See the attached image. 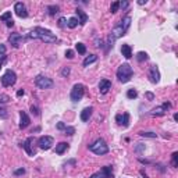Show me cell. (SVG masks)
<instances>
[{"label": "cell", "instance_id": "33", "mask_svg": "<svg viewBox=\"0 0 178 178\" xmlns=\"http://www.w3.org/2000/svg\"><path fill=\"white\" fill-rule=\"evenodd\" d=\"M64 132H66V135H74V134H75V128L74 127H66Z\"/></svg>", "mask_w": 178, "mask_h": 178}, {"label": "cell", "instance_id": "26", "mask_svg": "<svg viewBox=\"0 0 178 178\" xmlns=\"http://www.w3.org/2000/svg\"><path fill=\"white\" fill-rule=\"evenodd\" d=\"M75 49H77V52L79 53V54H85L86 53V46L83 43H81V42L75 44Z\"/></svg>", "mask_w": 178, "mask_h": 178}, {"label": "cell", "instance_id": "28", "mask_svg": "<svg viewBox=\"0 0 178 178\" xmlns=\"http://www.w3.org/2000/svg\"><path fill=\"white\" fill-rule=\"evenodd\" d=\"M139 135L145 136V138H156V136H157V134H156V132H145V131H141V132H139Z\"/></svg>", "mask_w": 178, "mask_h": 178}, {"label": "cell", "instance_id": "45", "mask_svg": "<svg viewBox=\"0 0 178 178\" xmlns=\"http://www.w3.org/2000/svg\"><path fill=\"white\" fill-rule=\"evenodd\" d=\"M139 145H141V146H138V147H136V152H141V150H143V149H145V146H143V145H142V143H139Z\"/></svg>", "mask_w": 178, "mask_h": 178}, {"label": "cell", "instance_id": "47", "mask_svg": "<svg viewBox=\"0 0 178 178\" xmlns=\"http://www.w3.org/2000/svg\"><path fill=\"white\" fill-rule=\"evenodd\" d=\"M138 4H146V0H139V2H138Z\"/></svg>", "mask_w": 178, "mask_h": 178}, {"label": "cell", "instance_id": "34", "mask_svg": "<svg viewBox=\"0 0 178 178\" xmlns=\"http://www.w3.org/2000/svg\"><path fill=\"white\" fill-rule=\"evenodd\" d=\"M8 117V113L4 107H0V118H7Z\"/></svg>", "mask_w": 178, "mask_h": 178}, {"label": "cell", "instance_id": "40", "mask_svg": "<svg viewBox=\"0 0 178 178\" xmlns=\"http://www.w3.org/2000/svg\"><path fill=\"white\" fill-rule=\"evenodd\" d=\"M128 6H129V3H128V2H120V7H121L122 10H125Z\"/></svg>", "mask_w": 178, "mask_h": 178}, {"label": "cell", "instance_id": "18", "mask_svg": "<svg viewBox=\"0 0 178 178\" xmlns=\"http://www.w3.org/2000/svg\"><path fill=\"white\" fill-rule=\"evenodd\" d=\"M92 111H93V107H85L81 111V120H82L83 122L89 121V118H91V116H92Z\"/></svg>", "mask_w": 178, "mask_h": 178}, {"label": "cell", "instance_id": "22", "mask_svg": "<svg viewBox=\"0 0 178 178\" xmlns=\"http://www.w3.org/2000/svg\"><path fill=\"white\" fill-rule=\"evenodd\" d=\"M96 60H97V56H96V54H89V56H86L85 60L82 61V66H83V67H88L89 64L95 63Z\"/></svg>", "mask_w": 178, "mask_h": 178}, {"label": "cell", "instance_id": "27", "mask_svg": "<svg viewBox=\"0 0 178 178\" xmlns=\"http://www.w3.org/2000/svg\"><path fill=\"white\" fill-rule=\"evenodd\" d=\"M138 96V92H136V89H128V92H127V97L128 99H135V97Z\"/></svg>", "mask_w": 178, "mask_h": 178}, {"label": "cell", "instance_id": "31", "mask_svg": "<svg viewBox=\"0 0 178 178\" xmlns=\"http://www.w3.org/2000/svg\"><path fill=\"white\" fill-rule=\"evenodd\" d=\"M118 7H120V2H114L113 4H111V7H110V11L111 13H117V11H118Z\"/></svg>", "mask_w": 178, "mask_h": 178}, {"label": "cell", "instance_id": "15", "mask_svg": "<svg viewBox=\"0 0 178 178\" xmlns=\"http://www.w3.org/2000/svg\"><path fill=\"white\" fill-rule=\"evenodd\" d=\"M116 121H117V124H118V125L128 127V125H129V114H128V113L117 114V116H116Z\"/></svg>", "mask_w": 178, "mask_h": 178}, {"label": "cell", "instance_id": "35", "mask_svg": "<svg viewBox=\"0 0 178 178\" xmlns=\"http://www.w3.org/2000/svg\"><path fill=\"white\" fill-rule=\"evenodd\" d=\"M70 71H71V70H70V67H64V68L61 70V75H63V77H68Z\"/></svg>", "mask_w": 178, "mask_h": 178}, {"label": "cell", "instance_id": "17", "mask_svg": "<svg viewBox=\"0 0 178 178\" xmlns=\"http://www.w3.org/2000/svg\"><path fill=\"white\" fill-rule=\"evenodd\" d=\"M110 89H111V81H108V79L104 78V79H102L99 82V92L102 95H106Z\"/></svg>", "mask_w": 178, "mask_h": 178}, {"label": "cell", "instance_id": "30", "mask_svg": "<svg viewBox=\"0 0 178 178\" xmlns=\"http://www.w3.org/2000/svg\"><path fill=\"white\" fill-rule=\"evenodd\" d=\"M171 160H172V167H178V153L174 152L171 155Z\"/></svg>", "mask_w": 178, "mask_h": 178}, {"label": "cell", "instance_id": "49", "mask_svg": "<svg viewBox=\"0 0 178 178\" xmlns=\"http://www.w3.org/2000/svg\"><path fill=\"white\" fill-rule=\"evenodd\" d=\"M174 120H175V121H178V114H177V113L174 114Z\"/></svg>", "mask_w": 178, "mask_h": 178}, {"label": "cell", "instance_id": "12", "mask_svg": "<svg viewBox=\"0 0 178 178\" xmlns=\"http://www.w3.org/2000/svg\"><path fill=\"white\" fill-rule=\"evenodd\" d=\"M24 36L21 35V33H18V32H14V33H11L10 35V38H8V42L11 43V46L13 47H19V44L24 42Z\"/></svg>", "mask_w": 178, "mask_h": 178}, {"label": "cell", "instance_id": "41", "mask_svg": "<svg viewBox=\"0 0 178 178\" xmlns=\"http://www.w3.org/2000/svg\"><path fill=\"white\" fill-rule=\"evenodd\" d=\"M66 127H67V125L64 124V122H58V124H57V129H60V131H64V129H66Z\"/></svg>", "mask_w": 178, "mask_h": 178}, {"label": "cell", "instance_id": "43", "mask_svg": "<svg viewBox=\"0 0 178 178\" xmlns=\"http://www.w3.org/2000/svg\"><path fill=\"white\" fill-rule=\"evenodd\" d=\"M145 95H146V97H147L149 100H153V99H155V95H153L152 92H146Z\"/></svg>", "mask_w": 178, "mask_h": 178}, {"label": "cell", "instance_id": "38", "mask_svg": "<svg viewBox=\"0 0 178 178\" xmlns=\"http://www.w3.org/2000/svg\"><path fill=\"white\" fill-rule=\"evenodd\" d=\"M22 174H25V168H18L14 171V175H22Z\"/></svg>", "mask_w": 178, "mask_h": 178}, {"label": "cell", "instance_id": "32", "mask_svg": "<svg viewBox=\"0 0 178 178\" xmlns=\"http://www.w3.org/2000/svg\"><path fill=\"white\" fill-rule=\"evenodd\" d=\"M10 102V96L6 93H0V103H7Z\"/></svg>", "mask_w": 178, "mask_h": 178}, {"label": "cell", "instance_id": "5", "mask_svg": "<svg viewBox=\"0 0 178 178\" xmlns=\"http://www.w3.org/2000/svg\"><path fill=\"white\" fill-rule=\"evenodd\" d=\"M83 95H85V85H82V83H75L71 89L70 99H71L72 102H78V100H81L83 97Z\"/></svg>", "mask_w": 178, "mask_h": 178}, {"label": "cell", "instance_id": "11", "mask_svg": "<svg viewBox=\"0 0 178 178\" xmlns=\"http://www.w3.org/2000/svg\"><path fill=\"white\" fill-rule=\"evenodd\" d=\"M170 103H163L161 106H157V107L152 108L150 110V116H155V117H160V116H164L167 113V108L170 107Z\"/></svg>", "mask_w": 178, "mask_h": 178}, {"label": "cell", "instance_id": "10", "mask_svg": "<svg viewBox=\"0 0 178 178\" xmlns=\"http://www.w3.org/2000/svg\"><path fill=\"white\" fill-rule=\"evenodd\" d=\"M147 77H149V79L152 83H159V81H160V71H159L157 66L150 67L149 72H147Z\"/></svg>", "mask_w": 178, "mask_h": 178}, {"label": "cell", "instance_id": "23", "mask_svg": "<svg viewBox=\"0 0 178 178\" xmlns=\"http://www.w3.org/2000/svg\"><path fill=\"white\" fill-rule=\"evenodd\" d=\"M78 24H79V22H78V18H77V17H71V18H68V21H67V27L71 28V29H74V28L77 27Z\"/></svg>", "mask_w": 178, "mask_h": 178}, {"label": "cell", "instance_id": "50", "mask_svg": "<svg viewBox=\"0 0 178 178\" xmlns=\"http://www.w3.org/2000/svg\"><path fill=\"white\" fill-rule=\"evenodd\" d=\"M3 61H4V58H3V60H0V68H2V66H3Z\"/></svg>", "mask_w": 178, "mask_h": 178}, {"label": "cell", "instance_id": "21", "mask_svg": "<svg viewBox=\"0 0 178 178\" xmlns=\"http://www.w3.org/2000/svg\"><path fill=\"white\" fill-rule=\"evenodd\" d=\"M75 13H77L78 17H79V19H78L79 25H85L86 21H88V15H86V13H83L81 8H77V10H75Z\"/></svg>", "mask_w": 178, "mask_h": 178}, {"label": "cell", "instance_id": "1", "mask_svg": "<svg viewBox=\"0 0 178 178\" xmlns=\"http://www.w3.org/2000/svg\"><path fill=\"white\" fill-rule=\"evenodd\" d=\"M28 39H39L44 43H56L57 42V38L52 31L44 29L42 27H36L32 32L28 33Z\"/></svg>", "mask_w": 178, "mask_h": 178}, {"label": "cell", "instance_id": "9", "mask_svg": "<svg viewBox=\"0 0 178 178\" xmlns=\"http://www.w3.org/2000/svg\"><path fill=\"white\" fill-rule=\"evenodd\" d=\"M89 178H113V167H111V166H104L100 171L92 174Z\"/></svg>", "mask_w": 178, "mask_h": 178}, {"label": "cell", "instance_id": "25", "mask_svg": "<svg viewBox=\"0 0 178 178\" xmlns=\"http://www.w3.org/2000/svg\"><path fill=\"white\" fill-rule=\"evenodd\" d=\"M58 10H60V7H58V6H56V4L47 6V11H49V15H54V14H57Z\"/></svg>", "mask_w": 178, "mask_h": 178}, {"label": "cell", "instance_id": "48", "mask_svg": "<svg viewBox=\"0 0 178 178\" xmlns=\"http://www.w3.org/2000/svg\"><path fill=\"white\" fill-rule=\"evenodd\" d=\"M141 174H142V177H143V178H147V175L145 174V171H141Z\"/></svg>", "mask_w": 178, "mask_h": 178}, {"label": "cell", "instance_id": "36", "mask_svg": "<svg viewBox=\"0 0 178 178\" xmlns=\"http://www.w3.org/2000/svg\"><path fill=\"white\" fill-rule=\"evenodd\" d=\"M66 21H67V19L64 18V17H61V18L58 19V27H60V28H66V25H67Z\"/></svg>", "mask_w": 178, "mask_h": 178}, {"label": "cell", "instance_id": "42", "mask_svg": "<svg viewBox=\"0 0 178 178\" xmlns=\"http://www.w3.org/2000/svg\"><path fill=\"white\" fill-rule=\"evenodd\" d=\"M6 54V46L3 43H0V56H4Z\"/></svg>", "mask_w": 178, "mask_h": 178}, {"label": "cell", "instance_id": "44", "mask_svg": "<svg viewBox=\"0 0 178 178\" xmlns=\"http://www.w3.org/2000/svg\"><path fill=\"white\" fill-rule=\"evenodd\" d=\"M24 93H25V91H24V89H19V91L18 92H17V96H24Z\"/></svg>", "mask_w": 178, "mask_h": 178}, {"label": "cell", "instance_id": "2", "mask_svg": "<svg viewBox=\"0 0 178 178\" xmlns=\"http://www.w3.org/2000/svg\"><path fill=\"white\" fill-rule=\"evenodd\" d=\"M129 27H131V17L127 15V17H124V18L120 21L118 25H116V27H114V29L111 31L110 36L113 39L121 38V36H124L125 33H127V31H128V28H129Z\"/></svg>", "mask_w": 178, "mask_h": 178}, {"label": "cell", "instance_id": "29", "mask_svg": "<svg viewBox=\"0 0 178 178\" xmlns=\"http://www.w3.org/2000/svg\"><path fill=\"white\" fill-rule=\"evenodd\" d=\"M11 19V11H7V13H4L3 15H0V21H10Z\"/></svg>", "mask_w": 178, "mask_h": 178}, {"label": "cell", "instance_id": "7", "mask_svg": "<svg viewBox=\"0 0 178 178\" xmlns=\"http://www.w3.org/2000/svg\"><path fill=\"white\" fill-rule=\"evenodd\" d=\"M15 82H17L15 72L11 71V70H7V71L3 74V77H2V85L6 86V88H8V86H13Z\"/></svg>", "mask_w": 178, "mask_h": 178}, {"label": "cell", "instance_id": "39", "mask_svg": "<svg viewBox=\"0 0 178 178\" xmlns=\"http://www.w3.org/2000/svg\"><path fill=\"white\" fill-rule=\"evenodd\" d=\"M66 57H67V58H72V57H74V52L68 49V50L66 52Z\"/></svg>", "mask_w": 178, "mask_h": 178}, {"label": "cell", "instance_id": "20", "mask_svg": "<svg viewBox=\"0 0 178 178\" xmlns=\"http://www.w3.org/2000/svg\"><path fill=\"white\" fill-rule=\"evenodd\" d=\"M68 143L67 142H60V143H57L56 145V149H54V152L57 153V155H63L64 152H66L67 149H68Z\"/></svg>", "mask_w": 178, "mask_h": 178}, {"label": "cell", "instance_id": "14", "mask_svg": "<svg viewBox=\"0 0 178 178\" xmlns=\"http://www.w3.org/2000/svg\"><path fill=\"white\" fill-rule=\"evenodd\" d=\"M32 143H33V136H29V138H27V139H25V142L22 143V146H24L25 152H27L29 156H35V155H36V150L32 147Z\"/></svg>", "mask_w": 178, "mask_h": 178}, {"label": "cell", "instance_id": "4", "mask_svg": "<svg viewBox=\"0 0 178 178\" xmlns=\"http://www.w3.org/2000/svg\"><path fill=\"white\" fill-rule=\"evenodd\" d=\"M89 150H91L92 153H95V155H97V156H103V155H107L108 153V145L106 143L104 139L99 138V139H96L92 145H89Z\"/></svg>", "mask_w": 178, "mask_h": 178}, {"label": "cell", "instance_id": "24", "mask_svg": "<svg viewBox=\"0 0 178 178\" xmlns=\"http://www.w3.org/2000/svg\"><path fill=\"white\" fill-rule=\"evenodd\" d=\"M136 60H138L139 63H142V61H147L149 60V56H147L146 52H139L138 54H136Z\"/></svg>", "mask_w": 178, "mask_h": 178}, {"label": "cell", "instance_id": "8", "mask_svg": "<svg viewBox=\"0 0 178 178\" xmlns=\"http://www.w3.org/2000/svg\"><path fill=\"white\" fill-rule=\"evenodd\" d=\"M53 143H54V139H53V136H49V135H43L38 139V146L42 150H49Z\"/></svg>", "mask_w": 178, "mask_h": 178}, {"label": "cell", "instance_id": "19", "mask_svg": "<svg viewBox=\"0 0 178 178\" xmlns=\"http://www.w3.org/2000/svg\"><path fill=\"white\" fill-rule=\"evenodd\" d=\"M121 53H122V56H124L125 58H131L132 57V47H131L129 44L124 43L121 46Z\"/></svg>", "mask_w": 178, "mask_h": 178}, {"label": "cell", "instance_id": "3", "mask_svg": "<svg viewBox=\"0 0 178 178\" xmlns=\"http://www.w3.org/2000/svg\"><path fill=\"white\" fill-rule=\"evenodd\" d=\"M132 75H134V70L128 63L121 64V66L118 67V70H117V78H118V81L122 83L129 82Z\"/></svg>", "mask_w": 178, "mask_h": 178}, {"label": "cell", "instance_id": "37", "mask_svg": "<svg viewBox=\"0 0 178 178\" xmlns=\"http://www.w3.org/2000/svg\"><path fill=\"white\" fill-rule=\"evenodd\" d=\"M31 111H32L33 116H39V114H40L39 113V108L36 107V106H31Z\"/></svg>", "mask_w": 178, "mask_h": 178}, {"label": "cell", "instance_id": "16", "mask_svg": "<svg viewBox=\"0 0 178 178\" xmlns=\"http://www.w3.org/2000/svg\"><path fill=\"white\" fill-rule=\"evenodd\" d=\"M29 122H31V118H29V116H28L25 111H19V128L21 129H25V128L29 125Z\"/></svg>", "mask_w": 178, "mask_h": 178}, {"label": "cell", "instance_id": "13", "mask_svg": "<svg viewBox=\"0 0 178 178\" xmlns=\"http://www.w3.org/2000/svg\"><path fill=\"white\" fill-rule=\"evenodd\" d=\"M14 11H15V14L19 17V18H27V17H28L27 7H25L22 3H19V2L14 4Z\"/></svg>", "mask_w": 178, "mask_h": 178}, {"label": "cell", "instance_id": "46", "mask_svg": "<svg viewBox=\"0 0 178 178\" xmlns=\"http://www.w3.org/2000/svg\"><path fill=\"white\" fill-rule=\"evenodd\" d=\"M7 27H8V28L14 27V21H13V19H10V21H8V22H7Z\"/></svg>", "mask_w": 178, "mask_h": 178}, {"label": "cell", "instance_id": "6", "mask_svg": "<svg viewBox=\"0 0 178 178\" xmlns=\"http://www.w3.org/2000/svg\"><path fill=\"white\" fill-rule=\"evenodd\" d=\"M35 85L38 86L39 89H50V88H53L54 82H53V79L44 77V75H38V77L35 78Z\"/></svg>", "mask_w": 178, "mask_h": 178}]
</instances>
